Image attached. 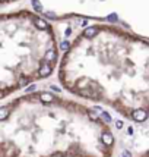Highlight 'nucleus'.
Masks as SVG:
<instances>
[{"instance_id":"nucleus-2","label":"nucleus","mask_w":149,"mask_h":157,"mask_svg":"<svg viewBox=\"0 0 149 157\" xmlns=\"http://www.w3.org/2000/svg\"><path fill=\"white\" fill-rule=\"evenodd\" d=\"M111 126L94 109L50 91L0 107V157H113Z\"/></svg>"},{"instance_id":"nucleus-3","label":"nucleus","mask_w":149,"mask_h":157,"mask_svg":"<svg viewBox=\"0 0 149 157\" xmlns=\"http://www.w3.org/2000/svg\"><path fill=\"white\" fill-rule=\"evenodd\" d=\"M54 27L31 11L0 16V98L53 75L59 65Z\"/></svg>"},{"instance_id":"nucleus-4","label":"nucleus","mask_w":149,"mask_h":157,"mask_svg":"<svg viewBox=\"0 0 149 157\" xmlns=\"http://www.w3.org/2000/svg\"><path fill=\"white\" fill-rule=\"evenodd\" d=\"M2 5H9V3H13V2H18V0H0Z\"/></svg>"},{"instance_id":"nucleus-1","label":"nucleus","mask_w":149,"mask_h":157,"mask_svg":"<svg viewBox=\"0 0 149 157\" xmlns=\"http://www.w3.org/2000/svg\"><path fill=\"white\" fill-rule=\"evenodd\" d=\"M57 78L72 95L136 123L149 119V40L118 25L83 28L63 53Z\"/></svg>"}]
</instances>
